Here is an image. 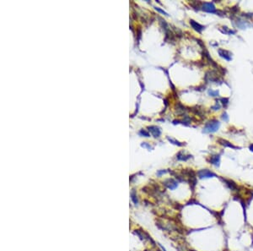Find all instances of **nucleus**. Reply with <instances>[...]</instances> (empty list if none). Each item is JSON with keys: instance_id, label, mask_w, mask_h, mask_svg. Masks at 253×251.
I'll return each mask as SVG.
<instances>
[{"instance_id": "6ab92c4d", "label": "nucleus", "mask_w": 253, "mask_h": 251, "mask_svg": "<svg viewBox=\"0 0 253 251\" xmlns=\"http://www.w3.org/2000/svg\"><path fill=\"white\" fill-rule=\"evenodd\" d=\"M140 134H142V135H144L145 137H148V136H149V134H148V132H146L145 130H144V129H142L141 131H140Z\"/></svg>"}, {"instance_id": "ddd939ff", "label": "nucleus", "mask_w": 253, "mask_h": 251, "mask_svg": "<svg viewBox=\"0 0 253 251\" xmlns=\"http://www.w3.org/2000/svg\"><path fill=\"white\" fill-rule=\"evenodd\" d=\"M208 95L212 96H218L219 95V92L218 91H213V90H209L208 91Z\"/></svg>"}, {"instance_id": "9b49d317", "label": "nucleus", "mask_w": 253, "mask_h": 251, "mask_svg": "<svg viewBox=\"0 0 253 251\" xmlns=\"http://www.w3.org/2000/svg\"><path fill=\"white\" fill-rule=\"evenodd\" d=\"M191 157H192V156H190V155L186 156V155H184L182 152H179L178 155H177V159L180 160V161H186Z\"/></svg>"}, {"instance_id": "dca6fc26", "label": "nucleus", "mask_w": 253, "mask_h": 251, "mask_svg": "<svg viewBox=\"0 0 253 251\" xmlns=\"http://www.w3.org/2000/svg\"><path fill=\"white\" fill-rule=\"evenodd\" d=\"M220 101L222 102V104L224 105V107H226L227 105H228V103H229V99H228V98H221Z\"/></svg>"}, {"instance_id": "f03ea898", "label": "nucleus", "mask_w": 253, "mask_h": 251, "mask_svg": "<svg viewBox=\"0 0 253 251\" xmlns=\"http://www.w3.org/2000/svg\"><path fill=\"white\" fill-rule=\"evenodd\" d=\"M197 176L199 177V179H210V178H214L217 177L216 174L214 173H213L210 170L208 169H202L197 172Z\"/></svg>"}, {"instance_id": "6e6552de", "label": "nucleus", "mask_w": 253, "mask_h": 251, "mask_svg": "<svg viewBox=\"0 0 253 251\" xmlns=\"http://www.w3.org/2000/svg\"><path fill=\"white\" fill-rule=\"evenodd\" d=\"M148 130L152 133V134L154 135V138L159 137V135H160V133H161L160 129H159V128L157 127V126H149V127H148Z\"/></svg>"}, {"instance_id": "b1692460", "label": "nucleus", "mask_w": 253, "mask_h": 251, "mask_svg": "<svg viewBox=\"0 0 253 251\" xmlns=\"http://www.w3.org/2000/svg\"><path fill=\"white\" fill-rule=\"evenodd\" d=\"M159 247H160L161 249H162V250H163V251H166V250H165V248H164V247H163V246H162V245H161V244H159Z\"/></svg>"}, {"instance_id": "20e7f679", "label": "nucleus", "mask_w": 253, "mask_h": 251, "mask_svg": "<svg viewBox=\"0 0 253 251\" xmlns=\"http://www.w3.org/2000/svg\"><path fill=\"white\" fill-rule=\"evenodd\" d=\"M218 54H219V56L221 58L224 59L225 60H227V61H230V60L232 59L230 53L228 52V51H226V50H224V49H221V48L218 49Z\"/></svg>"}, {"instance_id": "a211bd4d", "label": "nucleus", "mask_w": 253, "mask_h": 251, "mask_svg": "<svg viewBox=\"0 0 253 251\" xmlns=\"http://www.w3.org/2000/svg\"><path fill=\"white\" fill-rule=\"evenodd\" d=\"M155 9H156V10H157V11H158V12H159V13H161V14H165V15H168V14H167V13H166V12H165V11H164V10H163V9H161V8H158V7H156V8H155Z\"/></svg>"}, {"instance_id": "4be33fe9", "label": "nucleus", "mask_w": 253, "mask_h": 251, "mask_svg": "<svg viewBox=\"0 0 253 251\" xmlns=\"http://www.w3.org/2000/svg\"><path fill=\"white\" fill-rule=\"evenodd\" d=\"M142 146H143V147H147V148H148V149H151V146H150V145H148V144H146V143L142 144Z\"/></svg>"}, {"instance_id": "f8f14e48", "label": "nucleus", "mask_w": 253, "mask_h": 251, "mask_svg": "<svg viewBox=\"0 0 253 251\" xmlns=\"http://www.w3.org/2000/svg\"><path fill=\"white\" fill-rule=\"evenodd\" d=\"M223 31L222 32H224V34H227V35H231V34H235V31H232V30H230V29H229L227 26H223Z\"/></svg>"}, {"instance_id": "f3484780", "label": "nucleus", "mask_w": 253, "mask_h": 251, "mask_svg": "<svg viewBox=\"0 0 253 251\" xmlns=\"http://www.w3.org/2000/svg\"><path fill=\"white\" fill-rule=\"evenodd\" d=\"M222 119L224 120V121H225V122H228V121H229V117H228V115H227V113H223V115H222Z\"/></svg>"}, {"instance_id": "2eb2a0df", "label": "nucleus", "mask_w": 253, "mask_h": 251, "mask_svg": "<svg viewBox=\"0 0 253 251\" xmlns=\"http://www.w3.org/2000/svg\"><path fill=\"white\" fill-rule=\"evenodd\" d=\"M131 196H132V199H133V201L134 202V204L137 205V204H138V199H137V196H136L134 191H133V192L131 193Z\"/></svg>"}, {"instance_id": "412c9836", "label": "nucleus", "mask_w": 253, "mask_h": 251, "mask_svg": "<svg viewBox=\"0 0 253 251\" xmlns=\"http://www.w3.org/2000/svg\"><path fill=\"white\" fill-rule=\"evenodd\" d=\"M166 173V171H165V170H160V171L157 172V175H158L159 177V176H161V175L164 174V173Z\"/></svg>"}, {"instance_id": "aec40b11", "label": "nucleus", "mask_w": 253, "mask_h": 251, "mask_svg": "<svg viewBox=\"0 0 253 251\" xmlns=\"http://www.w3.org/2000/svg\"><path fill=\"white\" fill-rule=\"evenodd\" d=\"M212 108L214 109V110H218V109L220 108V105L218 103V102H216V104H215V106L212 107Z\"/></svg>"}, {"instance_id": "0eeeda50", "label": "nucleus", "mask_w": 253, "mask_h": 251, "mask_svg": "<svg viewBox=\"0 0 253 251\" xmlns=\"http://www.w3.org/2000/svg\"><path fill=\"white\" fill-rule=\"evenodd\" d=\"M190 25H192V27L195 30V31H197V32H199V33L202 32L204 30V26H203V25H200L199 23H197V21H195V20H190Z\"/></svg>"}, {"instance_id": "1a4fd4ad", "label": "nucleus", "mask_w": 253, "mask_h": 251, "mask_svg": "<svg viewBox=\"0 0 253 251\" xmlns=\"http://www.w3.org/2000/svg\"><path fill=\"white\" fill-rule=\"evenodd\" d=\"M209 162H210V163H211V164L214 165V166H216V167H218V166H219V163H220V156H219V155H214V156H210Z\"/></svg>"}, {"instance_id": "5701e85b", "label": "nucleus", "mask_w": 253, "mask_h": 251, "mask_svg": "<svg viewBox=\"0 0 253 251\" xmlns=\"http://www.w3.org/2000/svg\"><path fill=\"white\" fill-rule=\"evenodd\" d=\"M249 149H250V151H252V152H253V144H252V145H250Z\"/></svg>"}, {"instance_id": "39448f33", "label": "nucleus", "mask_w": 253, "mask_h": 251, "mask_svg": "<svg viewBox=\"0 0 253 251\" xmlns=\"http://www.w3.org/2000/svg\"><path fill=\"white\" fill-rule=\"evenodd\" d=\"M165 185L168 188H170L171 190H173L175 188H177L178 186V182L175 181L174 179H167L166 181L165 182Z\"/></svg>"}, {"instance_id": "9d476101", "label": "nucleus", "mask_w": 253, "mask_h": 251, "mask_svg": "<svg viewBox=\"0 0 253 251\" xmlns=\"http://www.w3.org/2000/svg\"><path fill=\"white\" fill-rule=\"evenodd\" d=\"M224 181L225 182V184H226V185L228 186V187H229V188H230L231 190H235V189H236V188H237V185H236V184H235L234 181H232V180L224 179Z\"/></svg>"}, {"instance_id": "423d86ee", "label": "nucleus", "mask_w": 253, "mask_h": 251, "mask_svg": "<svg viewBox=\"0 0 253 251\" xmlns=\"http://www.w3.org/2000/svg\"><path fill=\"white\" fill-rule=\"evenodd\" d=\"M218 142L221 145H223V146H224V147L232 148V149H241L240 147L235 146V145H234L233 144H231L230 142H229L228 140H226V139H218Z\"/></svg>"}, {"instance_id": "7ed1b4c3", "label": "nucleus", "mask_w": 253, "mask_h": 251, "mask_svg": "<svg viewBox=\"0 0 253 251\" xmlns=\"http://www.w3.org/2000/svg\"><path fill=\"white\" fill-rule=\"evenodd\" d=\"M203 9L208 13H215L216 8L213 3H204L203 4Z\"/></svg>"}, {"instance_id": "4468645a", "label": "nucleus", "mask_w": 253, "mask_h": 251, "mask_svg": "<svg viewBox=\"0 0 253 251\" xmlns=\"http://www.w3.org/2000/svg\"><path fill=\"white\" fill-rule=\"evenodd\" d=\"M167 139H168V140H169L171 143H173V144H175V145H179V146H181V145H183V144H181V142H179V141H176V140H175V139H171V138H169V137H168Z\"/></svg>"}, {"instance_id": "f257e3e1", "label": "nucleus", "mask_w": 253, "mask_h": 251, "mask_svg": "<svg viewBox=\"0 0 253 251\" xmlns=\"http://www.w3.org/2000/svg\"><path fill=\"white\" fill-rule=\"evenodd\" d=\"M220 123L216 119H213L208 121L207 124H205L203 128L204 133H214L219 128Z\"/></svg>"}]
</instances>
